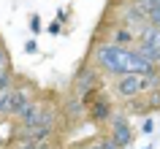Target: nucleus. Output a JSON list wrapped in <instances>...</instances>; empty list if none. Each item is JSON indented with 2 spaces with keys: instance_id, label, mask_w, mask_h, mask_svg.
Segmentation results:
<instances>
[{
  "instance_id": "obj_6",
  "label": "nucleus",
  "mask_w": 160,
  "mask_h": 149,
  "mask_svg": "<svg viewBox=\"0 0 160 149\" xmlns=\"http://www.w3.org/2000/svg\"><path fill=\"white\" fill-rule=\"evenodd\" d=\"M111 92L114 98L119 100H136L141 95V73H122V76H114L111 82Z\"/></svg>"
},
{
  "instance_id": "obj_4",
  "label": "nucleus",
  "mask_w": 160,
  "mask_h": 149,
  "mask_svg": "<svg viewBox=\"0 0 160 149\" xmlns=\"http://www.w3.org/2000/svg\"><path fill=\"white\" fill-rule=\"evenodd\" d=\"M109 22L111 25H125V27H141L144 25V17L138 6L130 3V0H114L111 3V11H109Z\"/></svg>"
},
{
  "instance_id": "obj_16",
  "label": "nucleus",
  "mask_w": 160,
  "mask_h": 149,
  "mask_svg": "<svg viewBox=\"0 0 160 149\" xmlns=\"http://www.w3.org/2000/svg\"><path fill=\"white\" fill-rule=\"evenodd\" d=\"M49 35H60V33H65V25L60 22V19H54V22H49V27H43Z\"/></svg>"
},
{
  "instance_id": "obj_17",
  "label": "nucleus",
  "mask_w": 160,
  "mask_h": 149,
  "mask_svg": "<svg viewBox=\"0 0 160 149\" xmlns=\"http://www.w3.org/2000/svg\"><path fill=\"white\" fill-rule=\"evenodd\" d=\"M138 130H141L144 136H149V133L155 130V119H152V117H144V119H141V125H138Z\"/></svg>"
},
{
  "instance_id": "obj_15",
  "label": "nucleus",
  "mask_w": 160,
  "mask_h": 149,
  "mask_svg": "<svg viewBox=\"0 0 160 149\" xmlns=\"http://www.w3.org/2000/svg\"><path fill=\"white\" fill-rule=\"evenodd\" d=\"M144 22H149V25L160 27V6H155V8L147 11V14H144Z\"/></svg>"
},
{
  "instance_id": "obj_2",
  "label": "nucleus",
  "mask_w": 160,
  "mask_h": 149,
  "mask_svg": "<svg viewBox=\"0 0 160 149\" xmlns=\"http://www.w3.org/2000/svg\"><path fill=\"white\" fill-rule=\"evenodd\" d=\"M101 87H103V73L92 65V62H90V60H87L84 65H82V68H79V71L73 73V82H71V92H73L76 98H82V100H84V98H90L92 92H98Z\"/></svg>"
},
{
  "instance_id": "obj_19",
  "label": "nucleus",
  "mask_w": 160,
  "mask_h": 149,
  "mask_svg": "<svg viewBox=\"0 0 160 149\" xmlns=\"http://www.w3.org/2000/svg\"><path fill=\"white\" fill-rule=\"evenodd\" d=\"M11 65V54H8V49L0 43V68H8Z\"/></svg>"
},
{
  "instance_id": "obj_9",
  "label": "nucleus",
  "mask_w": 160,
  "mask_h": 149,
  "mask_svg": "<svg viewBox=\"0 0 160 149\" xmlns=\"http://www.w3.org/2000/svg\"><path fill=\"white\" fill-rule=\"evenodd\" d=\"M136 35H138V41H141V43H149V46L160 49V27L144 22L141 27H136Z\"/></svg>"
},
{
  "instance_id": "obj_14",
  "label": "nucleus",
  "mask_w": 160,
  "mask_h": 149,
  "mask_svg": "<svg viewBox=\"0 0 160 149\" xmlns=\"http://www.w3.org/2000/svg\"><path fill=\"white\" fill-rule=\"evenodd\" d=\"M27 25H30V33H33V38H38V35L43 33V22H41V17H38V14H30Z\"/></svg>"
},
{
  "instance_id": "obj_24",
  "label": "nucleus",
  "mask_w": 160,
  "mask_h": 149,
  "mask_svg": "<svg viewBox=\"0 0 160 149\" xmlns=\"http://www.w3.org/2000/svg\"><path fill=\"white\" fill-rule=\"evenodd\" d=\"M144 149H152V147H144Z\"/></svg>"
},
{
  "instance_id": "obj_10",
  "label": "nucleus",
  "mask_w": 160,
  "mask_h": 149,
  "mask_svg": "<svg viewBox=\"0 0 160 149\" xmlns=\"http://www.w3.org/2000/svg\"><path fill=\"white\" fill-rule=\"evenodd\" d=\"M11 106H14V84L0 90V117H11Z\"/></svg>"
},
{
  "instance_id": "obj_13",
  "label": "nucleus",
  "mask_w": 160,
  "mask_h": 149,
  "mask_svg": "<svg viewBox=\"0 0 160 149\" xmlns=\"http://www.w3.org/2000/svg\"><path fill=\"white\" fill-rule=\"evenodd\" d=\"M17 82V73H14V68H0V90L3 87H11V84Z\"/></svg>"
},
{
  "instance_id": "obj_11",
  "label": "nucleus",
  "mask_w": 160,
  "mask_h": 149,
  "mask_svg": "<svg viewBox=\"0 0 160 149\" xmlns=\"http://www.w3.org/2000/svg\"><path fill=\"white\" fill-rule=\"evenodd\" d=\"M133 49L138 52L141 57H147L149 62H155V65H160V49H155V46H149V43H141V41L136 43Z\"/></svg>"
},
{
  "instance_id": "obj_21",
  "label": "nucleus",
  "mask_w": 160,
  "mask_h": 149,
  "mask_svg": "<svg viewBox=\"0 0 160 149\" xmlns=\"http://www.w3.org/2000/svg\"><path fill=\"white\" fill-rule=\"evenodd\" d=\"M54 19H60L62 25H68V19H71V14H68V8H65V11H57V17H54Z\"/></svg>"
},
{
  "instance_id": "obj_20",
  "label": "nucleus",
  "mask_w": 160,
  "mask_h": 149,
  "mask_svg": "<svg viewBox=\"0 0 160 149\" xmlns=\"http://www.w3.org/2000/svg\"><path fill=\"white\" fill-rule=\"evenodd\" d=\"M25 52L27 54H38V41H35V38H27L25 41Z\"/></svg>"
},
{
  "instance_id": "obj_1",
  "label": "nucleus",
  "mask_w": 160,
  "mask_h": 149,
  "mask_svg": "<svg viewBox=\"0 0 160 149\" xmlns=\"http://www.w3.org/2000/svg\"><path fill=\"white\" fill-rule=\"evenodd\" d=\"M133 49V46H130ZM130 49L125 46H114L109 41H101L95 38L92 46H90V62H92L101 73H109V76H122V73H130Z\"/></svg>"
},
{
  "instance_id": "obj_3",
  "label": "nucleus",
  "mask_w": 160,
  "mask_h": 149,
  "mask_svg": "<svg viewBox=\"0 0 160 149\" xmlns=\"http://www.w3.org/2000/svg\"><path fill=\"white\" fill-rule=\"evenodd\" d=\"M84 114H87L90 125H106L109 122V117L114 114V98L106 92V87H101L90 98H84Z\"/></svg>"
},
{
  "instance_id": "obj_25",
  "label": "nucleus",
  "mask_w": 160,
  "mask_h": 149,
  "mask_svg": "<svg viewBox=\"0 0 160 149\" xmlns=\"http://www.w3.org/2000/svg\"><path fill=\"white\" fill-rule=\"evenodd\" d=\"M0 43H3V38H0Z\"/></svg>"
},
{
  "instance_id": "obj_22",
  "label": "nucleus",
  "mask_w": 160,
  "mask_h": 149,
  "mask_svg": "<svg viewBox=\"0 0 160 149\" xmlns=\"http://www.w3.org/2000/svg\"><path fill=\"white\" fill-rule=\"evenodd\" d=\"M79 149H101V144H98V138H92L90 144H84V147H79Z\"/></svg>"
},
{
  "instance_id": "obj_12",
  "label": "nucleus",
  "mask_w": 160,
  "mask_h": 149,
  "mask_svg": "<svg viewBox=\"0 0 160 149\" xmlns=\"http://www.w3.org/2000/svg\"><path fill=\"white\" fill-rule=\"evenodd\" d=\"M144 111H160V90H158V92H147Z\"/></svg>"
},
{
  "instance_id": "obj_8",
  "label": "nucleus",
  "mask_w": 160,
  "mask_h": 149,
  "mask_svg": "<svg viewBox=\"0 0 160 149\" xmlns=\"http://www.w3.org/2000/svg\"><path fill=\"white\" fill-rule=\"evenodd\" d=\"M60 114L65 117L71 125H76L79 119H82V114H84V100H82V98H76L73 92H71V95H68V98L60 103Z\"/></svg>"
},
{
  "instance_id": "obj_7",
  "label": "nucleus",
  "mask_w": 160,
  "mask_h": 149,
  "mask_svg": "<svg viewBox=\"0 0 160 149\" xmlns=\"http://www.w3.org/2000/svg\"><path fill=\"white\" fill-rule=\"evenodd\" d=\"M98 38H101V35H98ZM101 41H109V43H114V46H125V49H130V46L138 43V35H136L133 27L111 25V22H109V30H106V35H103Z\"/></svg>"
},
{
  "instance_id": "obj_26",
  "label": "nucleus",
  "mask_w": 160,
  "mask_h": 149,
  "mask_svg": "<svg viewBox=\"0 0 160 149\" xmlns=\"http://www.w3.org/2000/svg\"><path fill=\"white\" fill-rule=\"evenodd\" d=\"M125 149H128V147H125Z\"/></svg>"
},
{
  "instance_id": "obj_23",
  "label": "nucleus",
  "mask_w": 160,
  "mask_h": 149,
  "mask_svg": "<svg viewBox=\"0 0 160 149\" xmlns=\"http://www.w3.org/2000/svg\"><path fill=\"white\" fill-rule=\"evenodd\" d=\"M35 149H52V144H49V141H38V147H35Z\"/></svg>"
},
{
  "instance_id": "obj_5",
  "label": "nucleus",
  "mask_w": 160,
  "mask_h": 149,
  "mask_svg": "<svg viewBox=\"0 0 160 149\" xmlns=\"http://www.w3.org/2000/svg\"><path fill=\"white\" fill-rule=\"evenodd\" d=\"M106 127H109V136L114 141H117L119 149H125L133 144V125H130V119H128V114H122V111H114V114L109 117V122H106Z\"/></svg>"
},
{
  "instance_id": "obj_18",
  "label": "nucleus",
  "mask_w": 160,
  "mask_h": 149,
  "mask_svg": "<svg viewBox=\"0 0 160 149\" xmlns=\"http://www.w3.org/2000/svg\"><path fill=\"white\" fill-rule=\"evenodd\" d=\"M98 144H101V149H119V147H117V141L111 138L109 133H106V136H101V138H98Z\"/></svg>"
}]
</instances>
